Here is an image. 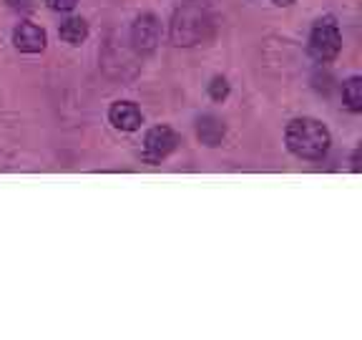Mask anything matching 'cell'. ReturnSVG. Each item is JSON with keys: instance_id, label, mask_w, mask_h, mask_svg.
I'll list each match as a JSON object with an SVG mask.
<instances>
[{"instance_id": "obj_1", "label": "cell", "mask_w": 362, "mask_h": 340, "mask_svg": "<svg viewBox=\"0 0 362 340\" xmlns=\"http://www.w3.org/2000/svg\"><path fill=\"white\" fill-rule=\"evenodd\" d=\"M284 144L297 159L320 162L329 152L332 139H329V131L322 121L300 116V119L289 121L287 129H284Z\"/></svg>"}, {"instance_id": "obj_2", "label": "cell", "mask_w": 362, "mask_h": 340, "mask_svg": "<svg viewBox=\"0 0 362 340\" xmlns=\"http://www.w3.org/2000/svg\"><path fill=\"white\" fill-rule=\"evenodd\" d=\"M214 28L209 8L199 3V0H187L176 8L174 18H171V43L189 48L202 40H206Z\"/></svg>"}, {"instance_id": "obj_3", "label": "cell", "mask_w": 362, "mask_h": 340, "mask_svg": "<svg viewBox=\"0 0 362 340\" xmlns=\"http://www.w3.org/2000/svg\"><path fill=\"white\" fill-rule=\"evenodd\" d=\"M339 48H342V33H339V26L334 23V18H320L310 33V56L320 63H327L337 58Z\"/></svg>"}, {"instance_id": "obj_4", "label": "cell", "mask_w": 362, "mask_h": 340, "mask_svg": "<svg viewBox=\"0 0 362 340\" xmlns=\"http://www.w3.org/2000/svg\"><path fill=\"white\" fill-rule=\"evenodd\" d=\"M179 147V134L171 126H153L144 136V152L141 159L146 164H161L174 149Z\"/></svg>"}, {"instance_id": "obj_5", "label": "cell", "mask_w": 362, "mask_h": 340, "mask_svg": "<svg viewBox=\"0 0 362 340\" xmlns=\"http://www.w3.org/2000/svg\"><path fill=\"white\" fill-rule=\"evenodd\" d=\"M161 38V23L153 13H141L131 26V43L139 53H151Z\"/></svg>"}, {"instance_id": "obj_6", "label": "cell", "mask_w": 362, "mask_h": 340, "mask_svg": "<svg viewBox=\"0 0 362 340\" xmlns=\"http://www.w3.org/2000/svg\"><path fill=\"white\" fill-rule=\"evenodd\" d=\"M45 43H48L45 30L40 28V26H35V23L25 21L13 30V45H16L21 53H40V51H45Z\"/></svg>"}, {"instance_id": "obj_7", "label": "cell", "mask_w": 362, "mask_h": 340, "mask_svg": "<svg viewBox=\"0 0 362 340\" xmlns=\"http://www.w3.org/2000/svg\"><path fill=\"white\" fill-rule=\"evenodd\" d=\"M108 121L113 124V129L131 134V131H136L139 126L144 124V113H141V108L136 106V103L116 101L111 108H108Z\"/></svg>"}, {"instance_id": "obj_8", "label": "cell", "mask_w": 362, "mask_h": 340, "mask_svg": "<svg viewBox=\"0 0 362 340\" xmlns=\"http://www.w3.org/2000/svg\"><path fill=\"white\" fill-rule=\"evenodd\" d=\"M224 134H226L224 121H221L219 116H214V113H204L202 119L197 121V136L204 147H209V149L219 147V144L224 142Z\"/></svg>"}, {"instance_id": "obj_9", "label": "cell", "mask_w": 362, "mask_h": 340, "mask_svg": "<svg viewBox=\"0 0 362 340\" xmlns=\"http://www.w3.org/2000/svg\"><path fill=\"white\" fill-rule=\"evenodd\" d=\"M58 35H61L68 45H81L88 38V23H86L83 18H68V21L61 23Z\"/></svg>"}, {"instance_id": "obj_10", "label": "cell", "mask_w": 362, "mask_h": 340, "mask_svg": "<svg viewBox=\"0 0 362 340\" xmlns=\"http://www.w3.org/2000/svg\"><path fill=\"white\" fill-rule=\"evenodd\" d=\"M342 98H345V106L350 108L352 113L362 111V79L360 76H352V79L345 81V86H342Z\"/></svg>"}, {"instance_id": "obj_11", "label": "cell", "mask_w": 362, "mask_h": 340, "mask_svg": "<svg viewBox=\"0 0 362 340\" xmlns=\"http://www.w3.org/2000/svg\"><path fill=\"white\" fill-rule=\"evenodd\" d=\"M209 96L214 98V101H224V98L229 96V81H226L224 76H216V79H211Z\"/></svg>"}, {"instance_id": "obj_12", "label": "cell", "mask_w": 362, "mask_h": 340, "mask_svg": "<svg viewBox=\"0 0 362 340\" xmlns=\"http://www.w3.org/2000/svg\"><path fill=\"white\" fill-rule=\"evenodd\" d=\"M48 3V8L56 13H71L76 6H78V0H45Z\"/></svg>"}, {"instance_id": "obj_13", "label": "cell", "mask_w": 362, "mask_h": 340, "mask_svg": "<svg viewBox=\"0 0 362 340\" xmlns=\"http://www.w3.org/2000/svg\"><path fill=\"white\" fill-rule=\"evenodd\" d=\"M6 3L13 11H28V8L33 6V0H6Z\"/></svg>"}, {"instance_id": "obj_14", "label": "cell", "mask_w": 362, "mask_h": 340, "mask_svg": "<svg viewBox=\"0 0 362 340\" xmlns=\"http://www.w3.org/2000/svg\"><path fill=\"white\" fill-rule=\"evenodd\" d=\"M272 3H274V6H279V8H289L294 0H272Z\"/></svg>"}]
</instances>
